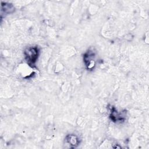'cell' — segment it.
Here are the masks:
<instances>
[{"instance_id":"3957f363","label":"cell","mask_w":149,"mask_h":149,"mask_svg":"<svg viewBox=\"0 0 149 149\" xmlns=\"http://www.w3.org/2000/svg\"><path fill=\"white\" fill-rule=\"evenodd\" d=\"M109 117L114 122H123L125 119V116L122 114L121 112H118L114 107L111 108V111Z\"/></svg>"},{"instance_id":"277c9868","label":"cell","mask_w":149,"mask_h":149,"mask_svg":"<svg viewBox=\"0 0 149 149\" xmlns=\"http://www.w3.org/2000/svg\"><path fill=\"white\" fill-rule=\"evenodd\" d=\"M15 11V8L12 3L7 2H1V15L3 14L8 15Z\"/></svg>"},{"instance_id":"7a4b0ae2","label":"cell","mask_w":149,"mask_h":149,"mask_svg":"<svg viewBox=\"0 0 149 149\" xmlns=\"http://www.w3.org/2000/svg\"><path fill=\"white\" fill-rule=\"evenodd\" d=\"M95 52L93 49H89L83 55V61L87 70H93L95 66Z\"/></svg>"},{"instance_id":"5b68a950","label":"cell","mask_w":149,"mask_h":149,"mask_svg":"<svg viewBox=\"0 0 149 149\" xmlns=\"http://www.w3.org/2000/svg\"><path fill=\"white\" fill-rule=\"evenodd\" d=\"M66 141L71 147H76L79 144V139L75 134H68L66 137Z\"/></svg>"},{"instance_id":"6da1fadb","label":"cell","mask_w":149,"mask_h":149,"mask_svg":"<svg viewBox=\"0 0 149 149\" xmlns=\"http://www.w3.org/2000/svg\"><path fill=\"white\" fill-rule=\"evenodd\" d=\"M40 50L37 46H31L26 48L24 51V58L27 64L31 67H34L39 56Z\"/></svg>"}]
</instances>
